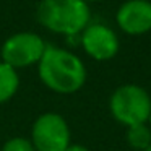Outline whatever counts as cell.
<instances>
[{"label": "cell", "instance_id": "obj_6", "mask_svg": "<svg viewBox=\"0 0 151 151\" xmlns=\"http://www.w3.org/2000/svg\"><path fill=\"white\" fill-rule=\"evenodd\" d=\"M81 44L94 60H111L119 52L117 34L104 24H88L81 33Z\"/></svg>", "mask_w": 151, "mask_h": 151}, {"label": "cell", "instance_id": "obj_12", "mask_svg": "<svg viewBox=\"0 0 151 151\" xmlns=\"http://www.w3.org/2000/svg\"><path fill=\"white\" fill-rule=\"evenodd\" d=\"M148 122H150V128H151V114H150V119H148Z\"/></svg>", "mask_w": 151, "mask_h": 151}, {"label": "cell", "instance_id": "obj_13", "mask_svg": "<svg viewBox=\"0 0 151 151\" xmlns=\"http://www.w3.org/2000/svg\"><path fill=\"white\" fill-rule=\"evenodd\" d=\"M83 2H98V0H83Z\"/></svg>", "mask_w": 151, "mask_h": 151}, {"label": "cell", "instance_id": "obj_8", "mask_svg": "<svg viewBox=\"0 0 151 151\" xmlns=\"http://www.w3.org/2000/svg\"><path fill=\"white\" fill-rule=\"evenodd\" d=\"M18 86H20V76L17 70L0 62V104L10 101L18 91Z\"/></svg>", "mask_w": 151, "mask_h": 151}, {"label": "cell", "instance_id": "obj_11", "mask_svg": "<svg viewBox=\"0 0 151 151\" xmlns=\"http://www.w3.org/2000/svg\"><path fill=\"white\" fill-rule=\"evenodd\" d=\"M65 151H89V150L83 145H68V148Z\"/></svg>", "mask_w": 151, "mask_h": 151}, {"label": "cell", "instance_id": "obj_1", "mask_svg": "<svg viewBox=\"0 0 151 151\" xmlns=\"http://www.w3.org/2000/svg\"><path fill=\"white\" fill-rule=\"evenodd\" d=\"M37 63L41 81L60 94L78 91L86 81V68L83 62L65 49L47 46Z\"/></svg>", "mask_w": 151, "mask_h": 151}, {"label": "cell", "instance_id": "obj_7", "mask_svg": "<svg viewBox=\"0 0 151 151\" xmlns=\"http://www.w3.org/2000/svg\"><path fill=\"white\" fill-rule=\"evenodd\" d=\"M117 24L124 33L140 36L151 31V2L128 0L119 8Z\"/></svg>", "mask_w": 151, "mask_h": 151}, {"label": "cell", "instance_id": "obj_4", "mask_svg": "<svg viewBox=\"0 0 151 151\" xmlns=\"http://www.w3.org/2000/svg\"><path fill=\"white\" fill-rule=\"evenodd\" d=\"M31 138L36 151H65L70 145V128L62 115L46 112L33 124Z\"/></svg>", "mask_w": 151, "mask_h": 151}, {"label": "cell", "instance_id": "obj_2", "mask_svg": "<svg viewBox=\"0 0 151 151\" xmlns=\"http://www.w3.org/2000/svg\"><path fill=\"white\" fill-rule=\"evenodd\" d=\"M91 12L83 0H41L37 21L49 31L72 37L89 24Z\"/></svg>", "mask_w": 151, "mask_h": 151}, {"label": "cell", "instance_id": "obj_5", "mask_svg": "<svg viewBox=\"0 0 151 151\" xmlns=\"http://www.w3.org/2000/svg\"><path fill=\"white\" fill-rule=\"evenodd\" d=\"M47 44L39 34L34 33H17L10 36L0 49L2 62L12 68H21L37 63L46 50Z\"/></svg>", "mask_w": 151, "mask_h": 151}, {"label": "cell", "instance_id": "obj_9", "mask_svg": "<svg viewBox=\"0 0 151 151\" xmlns=\"http://www.w3.org/2000/svg\"><path fill=\"white\" fill-rule=\"evenodd\" d=\"M127 141L133 150L145 151L151 146V128L146 124L133 125L127 128Z\"/></svg>", "mask_w": 151, "mask_h": 151}, {"label": "cell", "instance_id": "obj_14", "mask_svg": "<svg viewBox=\"0 0 151 151\" xmlns=\"http://www.w3.org/2000/svg\"><path fill=\"white\" fill-rule=\"evenodd\" d=\"M145 151H151V146H150V148H148V150H145Z\"/></svg>", "mask_w": 151, "mask_h": 151}, {"label": "cell", "instance_id": "obj_10", "mask_svg": "<svg viewBox=\"0 0 151 151\" xmlns=\"http://www.w3.org/2000/svg\"><path fill=\"white\" fill-rule=\"evenodd\" d=\"M2 151H36V150H34V146L31 145L29 140L21 138V137H17V138L8 140L7 143L4 145Z\"/></svg>", "mask_w": 151, "mask_h": 151}, {"label": "cell", "instance_id": "obj_3", "mask_svg": "<svg viewBox=\"0 0 151 151\" xmlns=\"http://www.w3.org/2000/svg\"><path fill=\"white\" fill-rule=\"evenodd\" d=\"M109 107L115 120L128 128L148 122L151 114V98L141 86L124 85L112 93Z\"/></svg>", "mask_w": 151, "mask_h": 151}]
</instances>
